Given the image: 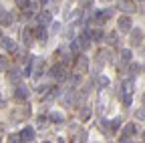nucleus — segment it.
Instances as JSON below:
<instances>
[{
  "mask_svg": "<svg viewBox=\"0 0 145 143\" xmlns=\"http://www.w3.org/2000/svg\"><path fill=\"white\" fill-rule=\"evenodd\" d=\"M0 143H2V139H0Z\"/></svg>",
  "mask_w": 145,
  "mask_h": 143,
  "instance_id": "ea45409f",
  "label": "nucleus"
},
{
  "mask_svg": "<svg viewBox=\"0 0 145 143\" xmlns=\"http://www.w3.org/2000/svg\"><path fill=\"white\" fill-rule=\"evenodd\" d=\"M48 119H50V121H54V123H63V121H65V115H63V113H59V111H52Z\"/></svg>",
  "mask_w": 145,
  "mask_h": 143,
  "instance_id": "aec40b11",
  "label": "nucleus"
},
{
  "mask_svg": "<svg viewBox=\"0 0 145 143\" xmlns=\"http://www.w3.org/2000/svg\"><path fill=\"white\" fill-rule=\"evenodd\" d=\"M135 133H137V125L135 123H127L125 127H123V135H127V137H131Z\"/></svg>",
  "mask_w": 145,
  "mask_h": 143,
  "instance_id": "dca6fc26",
  "label": "nucleus"
},
{
  "mask_svg": "<svg viewBox=\"0 0 145 143\" xmlns=\"http://www.w3.org/2000/svg\"><path fill=\"white\" fill-rule=\"evenodd\" d=\"M22 40H24L26 46L32 44V32H30V28H22Z\"/></svg>",
  "mask_w": 145,
  "mask_h": 143,
  "instance_id": "f3484780",
  "label": "nucleus"
},
{
  "mask_svg": "<svg viewBox=\"0 0 145 143\" xmlns=\"http://www.w3.org/2000/svg\"><path fill=\"white\" fill-rule=\"evenodd\" d=\"M0 42H2V48H4V50H8V52H14V50H16V44H14V40H12V39H2Z\"/></svg>",
  "mask_w": 145,
  "mask_h": 143,
  "instance_id": "ddd939ff",
  "label": "nucleus"
},
{
  "mask_svg": "<svg viewBox=\"0 0 145 143\" xmlns=\"http://www.w3.org/2000/svg\"><path fill=\"white\" fill-rule=\"evenodd\" d=\"M57 95H59V89H57V87H54V89H52V91L48 93V97L52 99V97H57Z\"/></svg>",
  "mask_w": 145,
  "mask_h": 143,
  "instance_id": "72a5a7b5",
  "label": "nucleus"
},
{
  "mask_svg": "<svg viewBox=\"0 0 145 143\" xmlns=\"http://www.w3.org/2000/svg\"><path fill=\"white\" fill-rule=\"evenodd\" d=\"M14 22V16L10 12H6L2 6H0V24H4V26H10Z\"/></svg>",
  "mask_w": 145,
  "mask_h": 143,
  "instance_id": "423d86ee",
  "label": "nucleus"
},
{
  "mask_svg": "<svg viewBox=\"0 0 145 143\" xmlns=\"http://www.w3.org/2000/svg\"><path fill=\"white\" fill-rule=\"evenodd\" d=\"M34 34H36V40H40V42H46V39H48L44 26H36V32Z\"/></svg>",
  "mask_w": 145,
  "mask_h": 143,
  "instance_id": "2eb2a0df",
  "label": "nucleus"
},
{
  "mask_svg": "<svg viewBox=\"0 0 145 143\" xmlns=\"http://www.w3.org/2000/svg\"><path fill=\"white\" fill-rule=\"evenodd\" d=\"M109 61V52L107 50H101L99 52V63H107Z\"/></svg>",
  "mask_w": 145,
  "mask_h": 143,
  "instance_id": "c85d7f7f",
  "label": "nucleus"
},
{
  "mask_svg": "<svg viewBox=\"0 0 145 143\" xmlns=\"http://www.w3.org/2000/svg\"><path fill=\"white\" fill-rule=\"evenodd\" d=\"M36 125H39V129H44L48 125V117H39L36 119Z\"/></svg>",
  "mask_w": 145,
  "mask_h": 143,
  "instance_id": "b1692460",
  "label": "nucleus"
},
{
  "mask_svg": "<svg viewBox=\"0 0 145 143\" xmlns=\"http://www.w3.org/2000/svg\"><path fill=\"white\" fill-rule=\"evenodd\" d=\"M42 143H50V141H42Z\"/></svg>",
  "mask_w": 145,
  "mask_h": 143,
  "instance_id": "58836bf2",
  "label": "nucleus"
},
{
  "mask_svg": "<svg viewBox=\"0 0 145 143\" xmlns=\"http://www.w3.org/2000/svg\"><path fill=\"white\" fill-rule=\"evenodd\" d=\"M99 127H101L103 131H107V133H111V121H107V119H101Z\"/></svg>",
  "mask_w": 145,
  "mask_h": 143,
  "instance_id": "5701e85b",
  "label": "nucleus"
},
{
  "mask_svg": "<svg viewBox=\"0 0 145 143\" xmlns=\"http://www.w3.org/2000/svg\"><path fill=\"white\" fill-rule=\"evenodd\" d=\"M121 59H123L125 63H129V61H131V50H129V48H123V50H121Z\"/></svg>",
  "mask_w": 145,
  "mask_h": 143,
  "instance_id": "393cba45",
  "label": "nucleus"
},
{
  "mask_svg": "<svg viewBox=\"0 0 145 143\" xmlns=\"http://www.w3.org/2000/svg\"><path fill=\"white\" fill-rule=\"evenodd\" d=\"M50 22H52V16H50V12L42 10V12H39V14H36V24H39V26H48Z\"/></svg>",
  "mask_w": 145,
  "mask_h": 143,
  "instance_id": "7ed1b4c3",
  "label": "nucleus"
},
{
  "mask_svg": "<svg viewBox=\"0 0 145 143\" xmlns=\"http://www.w3.org/2000/svg\"><path fill=\"white\" fill-rule=\"evenodd\" d=\"M143 143H145V133H143Z\"/></svg>",
  "mask_w": 145,
  "mask_h": 143,
  "instance_id": "e433bc0d",
  "label": "nucleus"
},
{
  "mask_svg": "<svg viewBox=\"0 0 145 143\" xmlns=\"http://www.w3.org/2000/svg\"><path fill=\"white\" fill-rule=\"evenodd\" d=\"M83 40L81 39H75V40H71V52H75V55H81V50H83Z\"/></svg>",
  "mask_w": 145,
  "mask_h": 143,
  "instance_id": "9b49d317",
  "label": "nucleus"
},
{
  "mask_svg": "<svg viewBox=\"0 0 145 143\" xmlns=\"http://www.w3.org/2000/svg\"><path fill=\"white\" fill-rule=\"evenodd\" d=\"M48 4V0H40V6H46Z\"/></svg>",
  "mask_w": 145,
  "mask_h": 143,
  "instance_id": "c9c22d12",
  "label": "nucleus"
},
{
  "mask_svg": "<svg viewBox=\"0 0 145 143\" xmlns=\"http://www.w3.org/2000/svg\"><path fill=\"white\" fill-rule=\"evenodd\" d=\"M97 81H99V85H101V87H107V85H109V79H107V77H103V75H101Z\"/></svg>",
  "mask_w": 145,
  "mask_h": 143,
  "instance_id": "2f4dec72",
  "label": "nucleus"
},
{
  "mask_svg": "<svg viewBox=\"0 0 145 143\" xmlns=\"http://www.w3.org/2000/svg\"><path fill=\"white\" fill-rule=\"evenodd\" d=\"M4 105H6V103H4V99H2V97H0V109H2V107H4Z\"/></svg>",
  "mask_w": 145,
  "mask_h": 143,
  "instance_id": "f704fd0d",
  "label": "nucleus"
},
{
  "mask_svg": "<svg viewBox=\"0 0 145 143\" xmlns=\"http://www.w3.org/2000/svg\"><path fill=\"white\" fill-rule=\"evenodd\" d=\"M95 143H99V141H95Z\"/></svg>",
  "mask_w": 145,
  "mask_h": 143,
  "instance_id": "a19ab883",
  "label": "nucleus"
},
{
  "mask_svg": "<svg viewBox=\"0 0 145 143\" xmlns=\"http://www.w3.org/2000/svg\"><path fill=\"white\" fill-rule=\"evenodd\" d=\"M117 24H119V30H121V32H129L133 22H131V18H129V16H121Z\"/></svg>",
  "mask_w": 145,
  "mask_h": 143,
  "instance_id": "0eeeda50",
  "label": "nucleus"
},
{
  "mask_svg": "<svg viewBox=\"0 0 145 143\" xmlns=\"http://www.w3.org/2000/svg\"><path fill=\"white\" fill-rule=\"evenodd\" d=\"M14 95H16V99H26V97H28V87L18 85V87H16V91H14Z\"/></svg>",
  "mask_w": 145,
  "mask_h": 143,
  "instance_id": "f8f14e48",
  "label": "nucleus"
},
{
  "mask_svg": "<svg viewBox=\"0 0 145 143\" xmlns=\"http://www.w3.org/2000/svg\"><path fill=\"white\" fill-rule=\"evenodd\" d=\"M87 69H89V59H87L85 55H79L77 65H75V71H77V73H85Z\"/></svg>",
  "mask_w": 145,
  "mask_h": 143,
  "instance_id": "39448f33",
  "label": "nucleus"
},
{
  "mask_svg": "<svg viewBox=\"0 0 145 143\" xmlns=\"http://www.w3.org/2000/svg\"><path fill=\"white\" fill-rule=\"evenodd\" d=\"M107 42L111 44V46L119 44V40H117V32H109V34H107Z\"/></svg>",
  "mask_w": 145,
  "mask_h": 143,
  "instance_id": "4be33fe9",
  "label": "nucleus"
},
{
  "mask_svg": "<svg viewBox=\"0 0 145 143\" xmlns=\"http://www.w3.org/2000/svg\"><path fill=\"white\" fill-rule=\"evenodd\" d=\"M67 65H63V63H59V65H54L52 69H50V75L57 79V81H65V79H69L67 77Z\"/></svg>",
  "mask_w": 145,
  "mask_h": 143,
  "instance_id": "f03ea898",
  "label": "nucleus"
},
{
  "mask_svg": "<svg viewBox=\"0 0 145 143\" xmlns=\"http://www.w3.org/2000/svg\"><path fill=\"white\" fill-rule=\"evenodd\" d=\"M0 40H2V32H0Z\"/></svg>",
  "mask_w": 145,
  "mask_h": 143,
  "instance_id": "4c0bfd02",
  "label": "nucleus"
},
{
  "mask_svg": "<svg viewBox=\"0 0 145 143\" xmlns=\"http://www.w3.org/2000/svg\"><path fill=\"white\" fill-rule=\"evenodd\" d=\"M20 77H22L20 69H10V71H8V79H10V81H14V83H16V81L20 79Z\"/></svg>",
  "mask_w": 145,
  "mask_h": 143,
  "instance_id": "a211bd4d",
  "label": "nucleus"
},
{
  "mask_svg": "<svg viewBox=\"0 0 145 143\" xmlns=\"http://www.w3.org/2000/svg\"><path fill=\"white\" fill-rule=\"evenodd\" d=\"M129 71H131V75H133V77H137V75H139V71H141V67L135 63V65H131V69H129Z\"/></svg>",
  "mask_w": 145,
  "mask_h": 143,
  "instance_id": "7c9ffc66",
  "label": "nucleus"
},
{
  "mask_svg": "<svg viewBox=\"0 0 145 143\" xmlns=\"http://www.w3.org/2000/svg\"><path fill=\"white\" fill-rule=\"evenodd\" d=\"M135 119L145 121V107H143V109H137V111H135Z\"/></svg>",
  "mask_w": 145,
  "mask_h": 143,
  "instance_id": "cd10ccee",
  "label": "nucleus"
},
{
  "mask_svg": "<svg viewBox=\"0 0 145 143\" xmlns=\"http://www.w3.org/2000/svg\"><path fill=\"white\" fill-rule=\"evenodd\" d=\"M79 117H81V121H89V117H91V107L89 105L83 107V109L79 111Z\"/></svg>",
  "mask_w": 145,
  "mask_h": 143,
  "instance_id": "6ab92c4d",
  "label": "nucleus"
},
{
  "mask_svg": "<svg viewBox=\"0 0 145 143\" xmlns=\"http://www.w3.org/2000/svg\"><path fill=\"white\" fill-rule=\"evenodd\" d=\"M119 125H121V117H117V119H113V121H111V133H115V131H117Z\"/></svg>",
  "mask_w": 145,
  "mask_h": 143,
  "instance_id": "bb28decb",
  "label": "nucleus"
},
{
  "mask_svg": "<svg viewBox=\"0 0 145 143\" xmlns=\"http://www.w3.org/2000/svg\"><path fill=\"white\" fill-rule=\"evenodd\" d=\"M67 81H69V87H71V89H77V87H79V83H81V73H75V75H71Z\"/></svg>",
  "mask_w": 145,
  "mask_h": 143,
  "instance_id": "4468645a",
  "label": "nucleus"
},
{
  "mask_svg": "<svg viewBox=\"0 0 145 143\" xmlns=\"http://www.w3.org/2000/svg\"><path fill=\"white\" fill-rule=\"evenodd\" d=\"M119 143H131V137H127V135H123V137L119 139Z\"/></svg>",
  "mask_w": 145,
  "mask_h": 143,
  "instance_id": "473e14b6",
  "label": "nucleus"
},
{
  "mask_svg": "<svg viewBox=\"0 0 145 143\" xmlns=\"http://www.w3.org/2000/svg\"><path fill=\"white\" fill-rule=\"evenodd\" d=\"M143 42V32L139 30V28H135V30H131V44H135V46H139Z\"/></svg>",
  "mask_w": 145,
  "mask_h": 143,
  "instance_id": "6e6552de",
  "label": "nucleus"
},
{
  "mask_svg": "<svg viewBox=\"0 0 145 143\" xmlns=\"http://www.w3.org/2000/svg\"><path fill=\"white\" fill-rule=\"evenodd\" d=\"M14 4L20 8V10H28L30 8V0H14Z\"/></svg>",
  "mask_w": 145,
  "mask_h": 143,
  "instance_id": "412c9836",
  "label": "nucleus"
},
{
  "mask_svg": "<svg viewBox=\"0 0 145 143\" xmlns=\"http://www.w3.org/2000/svg\"><path fill=\"white\" fill-rule=\"evenodd\" d=\"M91 39H93V40H101L103 39V30H91Z\"/></svg>",
  "mask_w": 145,
  "mask_h": 143,
  "instance_id": "a878e982",
  "label": "nucleus"
},
{
  "mask_svg": "<svg viewBox=\"0 0 145 143\" xmlns=\"http://www.w3.org/2000/svg\"><path fill=\"white\" fill-rule=\"evenodd\" d=\"M6 67H8V59L6 57H0V73L6 71Z\"/></svg>",
  "mask_w": 145,
  "mask_h": 143,
  "instance_id": "c756f323",
  "label": "nucleus"
},
{
  "mask_svg": "<svg viewBox=\"0 0 145 143\" xmlns=\"http://www.w3.org/2000/svg\"><path fill=\"white\" fill-rule=\"evenodd\" d=\"M117 6L123 12H135V2L133 0H117Z\"/></svg>",
  "mask_w": 145,
  "mask_h": 143,
  "instance_id": "20e7f679",
  "label": "nucleus"
},
{
  "mask_svg": "<svg viewBox=\"0 0 145 143\" xmlns=\"http://www.w3.org/2000/svg\"><path fill=\"white\" fill-rule=\"evenodd\" d=\"M131 93H133V81L127 79V81L121 85V99H123V103H125L127 107L131 105Z\"/></svg>",
  "mask_w": 145,
  "mask_h": 143,
  "instance_id": "f257e3e1",
  "label": "nucleus"
},
{
  "mask_svg": "<svg viewBox=\"0 0 145 143\" xmlns=\"http://www.w3.org/2000/svg\"><path fill=\"white\" fill-rule=\"evenodd\" d=\"M20 139L26 143V141H32L34 139V129L32 127H24L22 131H20Z\"/></svg>",
  "mask_w": 145,
  "mask_h": 143,
  "instance_id": "9d476101",
  "label": "nucleus"
},
{
  "mask_svg": "<svg viewBox=\"0 0 145 143\" xmlns=\"http://www.w3.org/2000/svg\"><path fill=\"white\" fill-rule=\"evenodd\" d=\"M113 16V8H105V10H101L99 14H97V22L101 24V22H105V20H109Z\"/></svg>",
  "mask_w": 145,
  "mask_h": 143,
  "instance_id": "1a4fd4ad",
  "label": "nucleus"
}]
</instances>
